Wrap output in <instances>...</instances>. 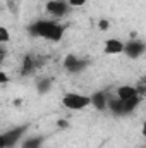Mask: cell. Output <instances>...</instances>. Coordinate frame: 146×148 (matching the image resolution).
<instances>
[{
  "mask_svg": "<svg viewBox=\"0 0 146 148\" xmlns=\"http://www.w3.org/2000/svg\"><path fill=\"white\" fill-rule=\"evenodd\" d=\"M136 95H138V88L136 86H131V84L119 86V90H117V98L119 100H127V98H132Z\"/></svg>",
  "mask_w": 146,
  "mask_h": 148,
  "instance_id": "obj_10",
  "label": "cell"
},
{
  "mask_svg": "<svg viewBox=\"0 0 146 148\" xmlns=\"http://www.w3.org/2000/svg\"><path fill=\"white\" fill-rule=\"evenodd\" d=\"M35 69H36V57H35V55H31V53H28V55L23 59L21 74H23V76H29Z\"/></svg>",
  "mask_w": 146,
  "mask_h": 148,
  "instance_id": "obj_9",
  "label": "cell"
},
{
  "mask_svg": "<svg viewBox=\"0 0 146 148\" xmlns=\"http://www.w3.org/2000/svg\"><path fill=\"white\" fill-rule=\"evenodd\" d=\"M86 66H88V60H83V59L72 55V53H69V55L64 59V67H65L69 73H81Z\"/></svg>",
  "mask_w": 146,
  "mask_h": 148,
  "instance_id": "obj_4",
  "label": "cell"
},
{
  "mask_svg": "<svg viewBox=\"0 0 146 148\" xmlns=\"http://www.w3.org/2000/svg\"><path fill=\"white\" fill-rule=\"evenodd\" d=\"M5 83H9V76L3 71H0V84H5Z\"/></svg>",
  "mask_w": 146,
  "mask_h": 148,
  "instance_id": "obj_18",
  "label": "cell"
},
{
  "mask_svg": "<svg viewBox=\"0 0 146 148\" xmlns=\"http://www.w3.org/2000/svg\"><path fill=\"white\" fill-rule=\"evenodd\" d=\"M50 88H52V79L50 77H45V79H40L38 81V91L40 93H46Z\"/></svg>",
  "mask_w": 146,
  "mask_h": 148,
  "instance_id": "obj_14",
  "label": "cell"
},
{
  "mask_svg": "<svg viewBox=\"0 0 146 148\" xmlns=\"http://www.w3.org/2000/svg\"><path fill=\"white\" fill-rule=\"evenodd\" d=\"M28 31L31 36H40L50 41H60L64 36L65 28L62 24H59L57 21H46V19H40L35 21L33 24L28 26Z\"/></svg>",
  "mask_w": 146,
  "mask_h": 148,
  "instance_id": "obj_1",
  "label": "cell"
},
{
  "mask_svg": "<svg viewBox=\"0 0 146 148\" xmlns=\"http://www.w3.org/2000/svg\"><path fill=\"white\" fill-rule=\"evenodd\" d=\"M145 43L139 40H131L129 43H124V52L131 57V59H138L139 55L145 53Z\"/></svg>",
  "mask_w": 146,
  "mask_h": 148,
  "instance_id": "obj_5",
  "label": "cell"
},
{
  "mask_svg": "<svg viewBox=\"0 0 146 148\" xmlns=\"http://www.w3.org/2000/svg\"><path fill=\"white\" fill-rule=\"evenodd\" d=\"M46 10L55 17H62L69 12V5L62 0H50V2H46Z\"/></svg>",
  "mask_w": 146,
  "mask_h": 148,
  "instance_id": "obj_6",
  "label": "cell"
},
{
  "mask_svg": "<svg viewBox=\"0 0 146 148\" xmlns=\"http://www.w3.org/2000/svg\"><path fill=\"white\" fill-rule=\"evenodd\" d=\"M62 103H64V107H67V109H71V110H81V109L88 107V105L91 103V100H89V97H86V95L67 93V95H64Z\"/></svg>",
  "mask_w": 146,
  "mask_h": 148,
  "instance_id": "obj_3",
  "label": "cell"
},
{
  "mask_svg": "<svg viewBox=\"0 0 146 148\" xmlns=\"http://www.w3.org/2000/svg\"><path fill=\"white\" fill-rule=\"evenodd\" d=\"M91 100V105L96 109V110H105L107 109V100H108V95L107 91H96L89 97Z\"/></svg>",
  "mask_w": 146,
  "mask_h": 148,
  "instance_id": "obj_7",
  "label": "cell"
},
{
  "mask_svg": "<svg viewBox=\"0 0 146 148\" xmlns=\"http://www.w3.org/2000/svg\"><path fill=\"white\" fill-rule=\"evenodd\" d=\"M98 28H100L102 31H107V29H108V21H107V19H102V21L98 23Z\"/></svg>",
  "mask_w": 146,
  "mask_h": 148,
  "instance_id": "obj_17",
  "label": "cell"
},
{
  "mask_svg": "<svg viewBox=\"0 0 146 148\" xmlns=\"http://www.w3.org/2000/svg\"><path fill=\"white\" fill-rule=\"evenodd\" d=\"M26 131H28V124L17 126L14 129H9V131L2 133L0 134V148H14L19 143V140L24 136Z\"/></svg>",
  "mask_w": 146,
  "mask_h": 148,
  "instance_id": "obj_2",
  "label": "cell"
},
{
  "mask_svg": "<svg viewBox=\"0 0 146 148\" xmlns=\"http://www.w3.org/2000/svg\"><path fill=\"white\" fill-rule=\"evenodd\" d=\"M124 52V43L120 40H115V38H110L105 41V53L108 55H115V53H122Z\"/></svg>",
  "mask_w": 146,
  "mask_h": 148,
  "instance_id": "obj_8",
  "label": "cell"
},
{
  "mask_svg": "<svg viewBox=\"0 0 146 148\" xmlns=\"http://www.w3.org/2000/svg\"><path fill=\"white\" fill-rule=\"evenodd\" d=\"M84 3H86V0H69V7H79Z\"/></svg>",
  "mask_w": 146,
  "mask_h": 148,
  "instance_id": "obj_16",
  "label": "cell"
},
{
  "mask_svg": "<svg viewBox=\"0 0 146 148\" xmlns=\"http://www.w3.org/2000/svg\"><path fill=\"white\" fill-rule=\"evenodd\" d=\"M141 102V95H136L132 98H127V100H122V107H124V114H129L132 112Z\"/></svg>",
  "mask_w": 146,
  "mask_h": 148,
  "instance_id": "obj_11",
  "label": "cell"
},
{
  "mask_svg": "<svg viewBox=\"0 0 146 148\" xmlns=\"http://www.w3.org/2000/svg\"><path fill=\"white\" fill-rule=\"evenodd\" d=\"M107 107H108L115 115H122V114H124L122 100H119V98H108V100H107Z\"/></svg>",
  "mask_w": 146,
  "mask_h": 148,
  "instance_id": "obj_12",
  "label": "cell"
},
{
  "mask_svg": "<svg viewBox=\"0 0 146 148\" xmlns=\"http://www.w3.org/2000/svg\"><path fill=\"white\" fill-rule=\"evenodd\" d=\"M43 141H45V136H33L23 143V148H41Z\"/></svg>",
  "mask_w": 146,
  "mask_h": 148,
  "instance_id": "obj_13",
  "label": "cell"
},
{
  "mask_svg": "<svg viewBox=\"0 0 146 148\" xmlns=\"http://www.w3.org/2000/svg\"><path fill=\"white\" fill-rule=\"evenodd\" d=\"M5 55H7V52H5V50H3V48L0 47V64H2V60L5 59Z\"/></svg>",
  "mask_w": 146,
  "mask_h": 148,
  "instance_id": "obj_20",
  "label": "cell"
},
{
  "mask_svg": "<svg viewBox=\"0 0 146 148\" xmlns=\"http://www.w3.org/2000/svg\"><path fill=\"white\" fill-rule=\"evenodd\" d=\"M9 40H10V33H9V29L3 28V26H0V43H7Z\"/></svg>",
  "mask_w": 146,
  "mask_h": 148,
  "instance_id": "obj_15",
  "label": "cell"
},
{
  "mask_svg": "<svg viewBox=\"0 0 146 148\" xmlns=\"http://www.w3.org/2000/svg\"><path fill=\"white\" fill-rule=\"evenodd\" d=\"M57 126H59V127H67L69 124H67V121H62V119H60V121L57 122Z\"/></svg>",
  "mask_w": 146,
  "mask_h": 148,
  "instance_id": "obj_19",
  "label": "cell"
}]
</instances>
